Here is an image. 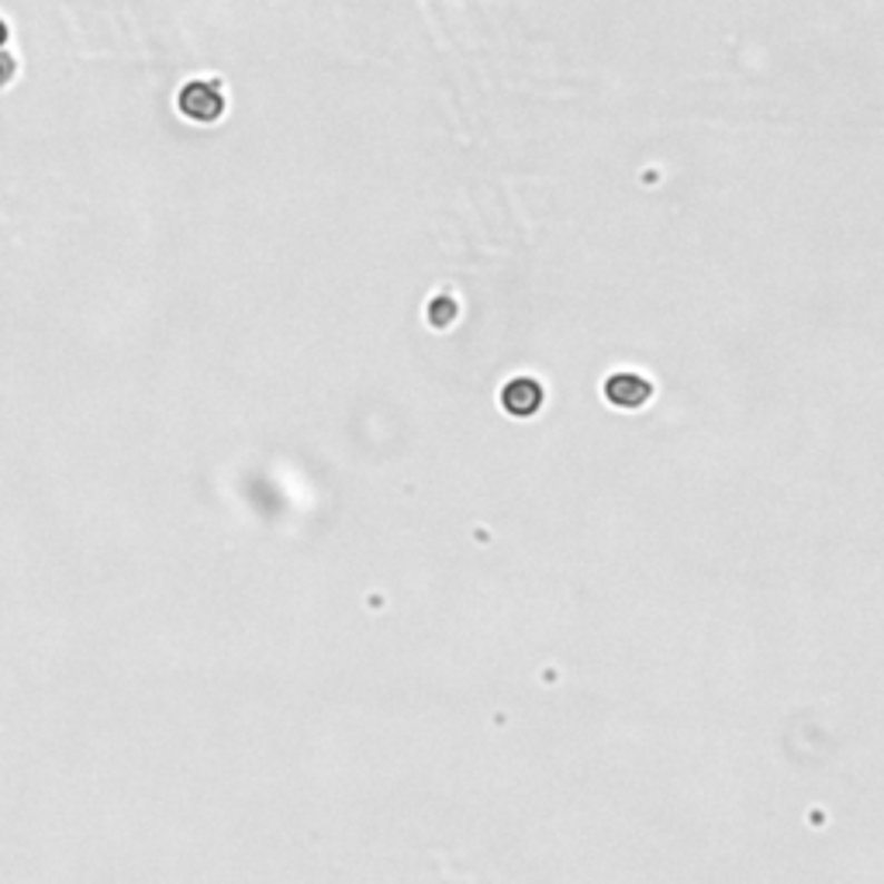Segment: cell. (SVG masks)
<instances>
[{"mask_svg":"<svg viewBox=\"0 0 884 884\" xmlns=\"http://www.w3.org/2000/svg\"><path fill=\"white\" fill-rule=\"evenodd\" d=\"M501 404H504V412L508 415H515V419H529L539 412V404H542V387L529 377H519V381H508L504 391H501Z\"/></svg>","mask_w":884,"mask_h":884,"instance_id":"obj_3","label":"cell"},{"mask_svg":"<svg viewBox=\"0 0 884 884\" xmlns=\"http://www.w3.org/2000/svg\"><path fill=\"white\" fill-rule=\"evenodd\" d=\"M8 42V28H4V21H0V46Z\"/></svg>","mask_w":884,"mask_h":884,"instance_id":"obj_5","label":"cell"},{"mask_svg":"<svg viewBox=\"0 0 884 884\" xmlns=\"http://www.w3.org/2000/svg\"><path fill=\"white\" fill-rule=\"evenodd\" d=\"M14 77V62L8 56H0V84H8Z\"/></svg>","mask_w":884,"mask_h":884,"instance_id":"obj_4","label":"cell"},{"mask_svg":"<svg viewBox=\"0 0 884 884\" xmlns=\"http://www.w3.org/2000/svg\"><path fill=\"white\" fill-rule=\"evenodd\" d=\"M605 397L616 404V407H626V412H636L646 401L654 397V384L639 377V373H616V377L605 381Z\"/></svg>","mask_w":884,"mask_h":884,"instance_id":"obj_2","label":"cell"},{"mask_svg":"<svg viewBox=\"0 0 884 884\" xmlns=\"http://www.w3.org/2000/svg\"><path fill=\"white\" fill-rule=\"evenodd\" d=\"M180 111L190 121H218L225 115V94L215 80H194L180 90Z\"/></svg>","mask_w":884,"mask_h":884,"instance_id":"obj_1","label":"cell"}]
</instances>
